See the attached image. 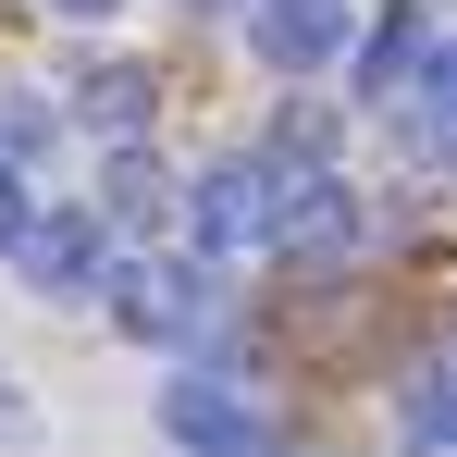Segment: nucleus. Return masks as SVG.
<instances>
[{
    "label": "nucleus",
    "mask_w": 457,
    "mask_h": 457,
    "mask_svg": "<svg viewBox=\"0 0 457 457\" xmlns=\"http://www.w3.org/2000/svg\"><path fill=\"white\" fill-rule=\"evenodd\" d=\"M161 433H173L186 457H272V445H285L260 395H235V383H198V371L161 395Z\"/></svg>",
    "instance_id": "nucleus-1"
},
{
    "label": "nucleus",
    "mask_w": 457,
    "mask_h": 457,
    "mask_svg": "<svg viewBox=\"0 0 457 457\" xmlns=\"http://www.w3.org/2000/svg\"><path fill=\"white\" fill-rule=\"evenodd\" d=\"M112 321L149 334V346H186L211 321V272H186V260H112Z\"/></svg>",
    "instance_id": "nucleus-2"
},
{
    "label": "nucleus",
    "mask_w": 457,
    "mask_h": 457,
    "mask_svg": "<svg viewBox=\"0 0 457 457\" xmlns=\"http://www.w3.org/2000/svg\"><path fill=\"white\" fill-rule=\"evenodd\" d=\"M285 223V186H272V161H211L198 186H186V235L198 247H247V235Z\"/></svg>",
    "instance_id": "nucleus-3"
},
{
    "label": "nucleus",
    "mask_w": 457,
    "mask_h": 457,
    "mask_svg": "<svg viewBox=\"0 0 457 457\" xmlns=\"http://www.w3.org/2000/svg\"><path fill=\"white\" fill-rule=\"evenodd\" d=\"M247 50H260L272 75L334 62V50H346V0H247Z\"/></svg>",
    "instance_id": "nucleus-4"
},
{
    "label": "nucleus",
    "mask_w": 457,
    "mask_h": 457,
    "mask_svg": "<svg viewBox=\"0 0 457 457\" xmlns=\"http://www.w3.org/2000/svg\"><path fill=\"white\" fill-rule=\"evenodd\" d=\"M37 297H87V285H112V260H99V211H37L25 235V260H12Z\"/></svg>",
    "instance_id": "nucleus-5"
},
{
    "label": "nucleus",
    "mask_w": 457,
    "mask_h": 457,
    "mask_svg": "<svg viewBox=\"0 0 457 457\" xmlns=\"http://www.w3.org/2000/svg\"><path fill=\"white\" fill-rule=\"evenodd\" d=\"M359 223V211H346V186H334V173H285V247H334V235Z\"/></svg>",
    "instance_id": "nucleus-6"
},
{
    "label": "nucleus",
    "mask_w": 457,
    "mask_h": 457,
    "mask_svg": "<svg viewBox=\"0 0 457 457\" xmlns=\"http://www.w3.org/2000/svg\"><path fill=\"white\" fill-rule=\"evenodd\" d=\"M149 99H161V75H149V62H112V75H87V124L137 149V124H149Z\"/></svg>",
    "instance_id": "nucleus-7"
},
{
    "label": "nucleus",
    "mask_w": 457,
    "mask_h": 457,
    "mask_svg": "<svg viewBox=\"0 0 457 457\" xmlns=\"http://www.w3.org/2000/svg\"><path fill=\"white\" fill-rule=\"evenodd\" d=\"M173 211V186H161L149 149H112V173H99V223H161Z\"/></svg>",
    "instance_id": "nucleus-8"
},
{
    "label": "nucleus",
    "mask_w": 457,
    "mask_h": 457,
    "mask_svg": "<svg viewBox=\"0 0 457 457\" xmlns=\"http://www.w3.org/2000/svg\"><path fill=\"white\" fill-rule=\"evenodd\" d=\"M408 75H420V12H395V25H383L371 50H359V87H371V99H395Z\"/></svg>",
    "instance_id": "nucleus-9"
},
{
    "label": "nucleus",
    "mask_w": 457,
    "mask_h": 457,
    "mask_svg": "<svg viewBox=\"0 0 457 457\" xmlns=\"http://www.w3.org/2000/svg\"><path fill=\"white\" fill-rule=\"evenodd\" d=\"M25 149H50V99L37 87H0V161H25Z\"/></svg>",
    "instance_id": "nucleus-10"
},
{
    "label": "nucleus",
    "mask_w": 457,
    "mask_h": 457,
    "mask_svg": "<svg viewBox=\"0 0 457 457\" xmlns=\"http://www.w3.org/2000/svg\"><path fill=\"white\" fill-rule=\"evenodd\" d=\"M25 235H37V198H25V173L0 161V260H25Z\"/></svg>",
    "instance_id": "nucleus-11"
},
{
    "label": "nucleus",
    "mask_w": 457,
    "mask_h": 457,
    "mask_svg": "<svg viewBox=\"0 0 457 457\" xmlns=\"http://www.w3.org/2000/svg\"><path fill=\"white\" fill-rule=\"evenodd\" d=\"M420 99H433V149H457V50L420 75Z\"/></svg>",
    "instance_id": "nucleus-12"
},
{
    "label": "nucleus",
    "mask_w": 457,
    "mask_h": 457,
    "mask_svg": "<svg viewBox=\"0 0 457 457\" xmlns=\"http://www.w3.org/2000/svg\"><path fill=\"white\" fill-rule=\"evenodd\" d=\"M408 420H420L433 445H457V383H420V395H408Z\"/></svg>",
    "instance_id": "nucleus-13"
},
{
    "label": "nucleus",
    "mask_w": 457,
    "mask_h": 457,
    "mask_svg": "<svg viewBox=\"0 0 457 457\" xmlns=\"http://www.w3.org/2000/svg\"><path fill=\"white\" fill-rule=\"evenodd\" d=\"M25 433H37V408H25V383L0 371V445H25Z\"/></svg>",
    "instance_id": "nucleus-14"
},
{
    "label": "nucleus",
    "mask_w": 457,
    "mask_h": 457,
    "mask_svg": "<svg viewBox=\"0 0 457 457\" xmlns=\"http://www.w3.org/2000/svg\"><path fill=\"white\" fill-rule=\"evenodd\" d=\"M50 12H75V25H99V12H124V0H50Z\"/></svg>",
    "instance_id": "nucleus-15"
}]
</instances>
